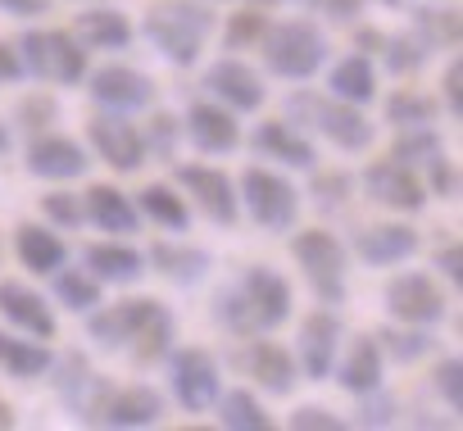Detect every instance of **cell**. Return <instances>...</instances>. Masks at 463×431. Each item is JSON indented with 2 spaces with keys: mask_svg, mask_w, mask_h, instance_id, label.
<instances>
[{
  "mask_svg": "<svg viewBox=\"0 0 463 431\" xmlns=\"http://www.w3.org/2000/svg\"><path fill=\"white\" fill-rule=\"evenodd\" d=\"M350 186H354V182H350V173H318V177H314V186H309V195H314L323 209H332V204H341V200L350 195Z\"/></svg>",
  "mask_w": 463,
  "mask_h": 431,
  "instance_id": "cell-49",
  "label": "cell"
},
{
  "mask_svg": "<svg viewBox=\"0 0 463 431\" xmlns=\"http://www.w3.org/2000/svg\"><path fill=\"white\" fill-rule=\"evenodd\" d=\"M436 268L449 277V286H458V282H463V246H458V241L440 246V250H436Z\"/></svg>",
  "mask_w": 463,
  "mask_h": 431,
  "instance_id": "cell-52",
  "label": "cell"
},
{
  "mask_svg": "<svg viewBox=\"0 0 463 431\" xmlns=\"http://www.w3.org/2000/svg\"><path fill=\"white\" fill-rule=\"evenodd\" d=\"M440 150H445V145H440V136H436L431 127H400L391 159H395V164H404V168H427Z\"/></svg>",
  "mask_w": 463,
  "mask_h": 431,
  "instance_id": "cell-38",
  "label": "cell"
},
{
  "mask_svg": "<svg viewBox=\"0 0 463 431\" xmlns=\"http://www.w3.org/2000/svg\"><path fill=\"white\" fill-rule=\"evenodd\" d=\"M82 264H87V273L105 286H137L141 277H146V259L132 250V246H118V241H105V246H87V255H82Z\"/></svg>",
  "mask_w": 463,
  "mask_h": 431,
  "instance_id": "cell-24",
  "label": "cell"
},
{
  "mask_svg": "<svg viewBox=\"0 0 463 431\" xmlns=\"http://www.w3.org/2000/svg\"><path fill=\"white\" fill-rule=\"evenodd\" d=\"M445 295L440 286L427 277V273H400L386 282V314L395 323H409V327H431L445 318Z\"/></svg>",
  "mask_w": 463,
  "mask_h": 431,
  "instance_id": "cell-9",
  "label": "cell"
},
{
  "mask_svg": "<svg viewBox=\"0 0 463 431\" xmlns=\"http://www.w3.org/2000/svg\"><path fill=\"white\" fill-rule=\"evenodd\" d=\"M141 213L155 219L159 228H168V232H182L191 223V209H186V200L173 186H146L141 191Z\"/></svg>",
  "mask_w": 463,
  "mask_h": 431,
  "instance_id": "cell-36",
  "label": "cell"
},
{
  "mask_svg": "<svg viewBox=\"0 0 463 431\" xmlns=\"http://www.w3.org/2000/svg\"><path fill=\"white\" fill-rule=\"evenodd\" d=\"M318 14H327L332 23H354V14L364 10V0H318Z\"/></svg>",
  "mask_w": 463,
  "mask_h": 431,
  "instance_id": "cell-54",
  "label": "cell"
},
{
  "mask_svg": "<svg viewBox=\"0 0 463 431\" xmlns=\"http://www.w3.org/2000/svg\"><path fill=\"white\" fill-rule=\"evenodd\" d=\"M150 264H155V273H164L168 282H177V286H195V282H204V273H209V250H191V246H173V241H155L150 246Z\"/></svg>",
  "mask_w": 463,
  "mask_h": 431,
  "instance_id": "cell-27",
  "label": "cell"
},
{
  "mask_svg": "<svg viewBox=\"0 0 463 431\" xmlns=\"http://www.w3.org/2000/svg\"><path fill=\"white\" fill-rule=\"evenodd\" d=\"M431 377H436V390H440V399H445V404L458 413V408H463V359H454V354H449V359H445V363H440Z\"/></svg>",
  "mask_w": 463,
  "mask_h": 431,
  "instance_id": "cell-46",
  "label": "cell"
},
{
  "mask_svg": "<svg viewBox=\"0 0 463 431\" xmlns=\"http://www.w3.org/2000/svg\"><path fill=\"white\" fill-rule=\"evenodd\" d=\"M354 42H359V51H382V33H373V28H364V33H354Z\"/></svg>",
  "mask_w": 463,
  "mask_h": 431,
  "instance_id": "cell-56",
  "label": "cell"
},
{
  "mask_svg": "<svg viewBox=\"0 0 463 431\" xmlns=\"http://www.w3.org/2000/svg\"><path fill=\"white\" fill-rule=\"evenodd\" d=\"M164 417V395L155 386H128V390H109L100 422L105 426H155Z\"/></svg>",
  "mask_w": 463,
  "mask_h": 431,
  "instance_id": "cell-25",
  "label": "cell"
},
{
  "mask_svg": "<svg viewBox=\"0 0 463 431\" xmlns=\"http://www.w3.org/2000/svg\"><path fill=\"white\" fill-rule=\"evenodd\" d=\"M427 46L413 37V33H400V37H386L382 42V60H386V69L395 73V78H413L422 64H427Z\"/></svg>",
  "mask_w": 463,
  "mask_h": 431,
  "instance_id": "cell-40",
  "label": "cell"
},
{
  "mask_svg": "<svg viewBox=\"0 0 463 431\" xmlns=\"http://www.w3.org/2000/svg\"><path fill=\"white\" fill-rule=\"evenodd\" d=\"M0 10L10 19H37V14H51V0H0Z\"/></svg>",
  "mask_w": 463,
  "mask_h": 431,
  "instance_id": "cell-55",
  "label": "cell"
},
{
  "mask_svg": "<svg viewBox=\"0 0 463 431\" xmlns=\"http://www.w3.org/2000/svg\"><path fill=\"white\" fill-rule=\"evenodd\" d=\"M19 60L42 82H60V87H78L87 73V51L73 33H24Z\"/></svg>",
  "mask_w": 463,
  "mask_h": 431,
  "instance_id": "cell-5",
  "label": "cell"
},
{
  "mask_svg": "<svg viewBox=\"0 0 463 431\" xmlns=\"http://www.w3.org/2000/svg\"><path fill=\"white\" fill-rule=\"evenodd\" d=\"M413 37L427 51L458 46V10H413Z\"/></svg>",
  "mask_w": 463,
  "mask_h": 431,
  "instance_id": "cell-39",
  "label": "cell"
},
{
  "mask_svg": "<svg viewBox=\"0 0 463 431\" xmlns=\"http://www.w3.org/2000/svg\"><path fill=\"white\" fill-rule=\"evenodd\" d=\"M55 118H60V105H55L51 96H28V100L19 105V127H28L33 136H37V132H46Z\"/></svg>",
  "mask_w": 463,
  "mask_h": 431,
  "instance_id": "cell-44",
  "label": "cell"
},
{
  "mask_svg": "<svg viewBox=\"0 0 463 431\" xmlns=\"http://www.w3.org/2000/svg\"><path fill=\"white\" fill-rule=\"evenodd\" d=\"M204 91L218 96L227 109H237V114L264 109V96H269L264 78H260L250 64H241V60H218V64L204 73Z\"/></svg>",
  "mask_w": 463,
  "mask_h": 431,
  "instance_id": "cell-14",
  "label": "cell"
},
{
  "mask_svg": "<svg viewBox=\"0 0 463 431\" xmlns=\"http://www.w3.org/2000/svg\"><path fill=\"white\" fill-rule=\"evenodd\" d=\"M177 186L200 204V213L218 228H237L241 219V200H237V186L227 182V173L218 168H204V164H182L177 168Z\"/></svg>",
  "mask_w": 463,
  "mask_h": 431,
  "instance_id": "cell-8",
  "label": "cell"
},
{
  "mask_svg": "<svg viewBox=\"0 0 463 431\" xmlns=\"http://www.w3.org/2000/svg\"><path fill=\"white\" fill-rule=\"evenodd\" d=\"M364 186L377 204L395 209V213H418L427 204V186L413 177V168L395 164V159H377L364 168Z\"/></svg>",
  "mask_w": 463,
  "mask_h": 431,
  "instance_id": "cell-15",
  "label": "cell"
},
{
  "mask_svg": "<svg viewBox=\"0 0 463 431\" xmlns=\"http://www.w3.org/2000/svg\"><path fill=\"white\" fill-rule=\"evenodd\" d=\"M291 255L305 268V277H309V286H314V295L323 305H341L345 300V282H341L345 277V246L332 232H300L291 241Z\"/></svg>",
  "mask_w": 463,
  "mask_h": 431,
  "instance_id": "cell-6",
  "label": "cell"
},
{
  "mask_svg": "<svg viewBox=\"0 0 463 431\" xmlns=\"http://www.w3.org/2000/svg\"><path fill=\"white\" fill-rule=\"evenodd\" d=\"M427 191L440 200H458V168H454V159H445V150L427 164Z\"/></svg>",
  "mask_w": 463,
  "mask_h": 431,
  "instance_id": "cell-45",
  "label": "cell"
},
{
  "mask_svg": "<svg viewBox=\"0 0 463 431\" xmlns=\"http://www.w3.org/2000/svg\"><path fill=\"white\" fill-rule=\"evenodd\" d=\"M182 127H186V136H191L204 155H227V150L241 145V127H237V118H232L227 105L200 100V105L186 109V123H182Z\"/></svg>",
  "mask_w": 463,
  "mask_h": 431,
  "instance_id": "cell-20",
  "label": "cell"
},
{
  "mask_svg": "<svg viewBox=\"0 0 463 431\" xmlns=\"http://www.w3.org/2000/svg\"><path fill=\"white\" fill-rule=\"evenodd\" d=\"M264 46V64L273 78H287V82H309L323 60H327V37L318 23L309 19H291V23H269V33L260 37Z\"/></svg>",
  "mask_w": 463,
  "mask_h": 431,
  "instance_id": "cell-3",
  "label": "cell"
},
{
  "mask_svg": "<svg viewBox=\"0 0 463 431\" xmlns=\"http://www.w3.org/2000/svg\"><path fill=\"white\" fill-rule=\"evenodd\" d=\"M73 37H78L87 51H123V46L132 42V23H128L118 10H87V14H78Z\"/></svg>",
  "mask_w": 463,
  "mask_h": 431,
  "instance_id": "cell-28",
  "label": "cell"
},
{
  "mask_svg": "<svg viewBox=\"0 0 463 431\" xmlns=\"http://www.w3.org/2000/svg\"><path fill=\"white\" fill-rule=\"evenodd\" d=\"M87 219H91L96 228L114 232V237H132V232L141 228V209H137L118 186L96 182V186L87 191Z\"/></svg>",
  "mask_w": 463,
  "mask_h": 431,
  "instance_id": "cell-26",
  "label": "cell"
},
{
  "mask_svg": "<svg viewBox=\"0 0 463 431\" xmlns=\"http://www.w3.org/2000/svg\"><path fill=\"white\" fill-rule=\"evenodd\" d=\"M300 5H309V10H314V5H318V0H300Z\"/></svg>",
  "mask_w": 463,
  "mask_h": 431,
  "instance_id": "cell-59",
  "label": "cell"
},
{
  "mask_svg": "<svg viewBox=\"0 0 463 431\" xmlns=\"http://www.w3.org/2000/svg\"><path fill=\"white\" fill-rule=\"evenodd\" d=\"M168 381H173V395H177V404H182L186 413H204V408H213V399H218V363H213V354L200 350V345H186V350L173 354Z\"/></svg>",
  "mask_w": 463,
  "mask_h": 431,
  "instance_id": "cell-10",
  "label": "cell"
},
{
  "mask_svg": "<svg viewBox=\"0 0 463 431\" xmlns=\"http://www.w3.org/2000/svg\"><path fill=\"white\" fill-rule=\"evenodd\" d=\"M46 372H55V377H51V381H55V395L64 399V408H69L73 417H82V422H100L105 399H109L114 386H109L100 372H91V363H87L78 350H69L60 363L51 359Z\"/></svg>",
  "mask_w": 463,
  "mask_h": 431,
  "instance_id": "cell-7",
  "label": "cell"
},
{
  "mask_svg": "<svg viewBox=\"0 0 463 431\" xmlns=\"http://www.w3.org/2000/svg\"><path fill=\"white\" fill-rule=\"evenodd\" d=\"M269 33V14L260 5H246L227 19L222 28V51H246V46H260V37Z\"/></svg>",
  "mask_w": 463,
  "mask_h": 431,
  "instance_id": "cell-42",
  "label": "cell"
},
{
  "mask_svg": "<svg viewBox=\"0 0 463 431\" xmlns=\"http://www.w3.org/2000/svg\"><path fill=\"white\" fill-rule=\"evenodd\" d=\"M14 246H19L24 268H28V273H37V277H51V273H55V268H64V259H69L64 241H60L55 232L37 228V223H24V228H19V237H14Z\"/></svg>",
  "mask_w": 463,
  "mask_h": 431,
  "instance_id": "cell-29",
  "label": "cell"
},
{
  "mask_svg": "<svg viewBox=\"0 0 463 431\" xmlns=\"http://www.w3.org/2000/svg\"><path fill=\"white\" fill-rule=\"evenodd\" d=\"M177 127H182V123H177L173 114H155V118H150V132L141 136V141H146V150H155L159 159H173V145H177Z\"/></svg>",
  "mask_w": 463,
  "mask_h": 431,
  "instance_id": "cell-47",
  "label": "cell"
},
{
  "mask_svg": "<svg viewBox=\"0 0 463 431\" xmlns=\"http://www.w3.org/2000/svg\"><path fill=\"white\" fill-rule=\"evenodd\" d=\"M241 291H246V300H250V309H255L260 336L273 332V327H282V323L291 318V286H287V277H282L278 268H264V264L246 268Z\"/></svg>",
  "mask_w": 463,
  "mask_h": 431,
  "instance_id": "cell-17",
  "label": "cell"
},
{
  "mask_svg": "<svg viewBox=\"0 0 463 431\" xmlns=\"http://www.w3.org/2000/svg\"><path fill=\"white\" fill-rule=\"evenodd\" d=\"M309 127H318L336 150H350V155H359V150H368L373 145V123L359 114V105H345V100H323L318 96V105H314V114H309Z\"/></svg>",
  "mask_w": 463,
  "mask_h": 431,
  "instance_id": "cell-16",
  "label": "cell"
},
{
  "mask_svg": "<svg viewBox=\"0 0 463 431\" xmlns=\"http://www.w3.org/2000/svg\"><path fill=\"white\" fill-rule=\"evenodd\" d=\"M373 341H377V350L391 354L395 363H418V359L431 354V345H436L427 332H418V327H409V323H404V327H382Z\"/></svg>",
  "mask_w": 463,
  "mask_h": 431,
  "instance_id": "cell-37",
  "label": "cell"
},
{
  "mask_svg": "<svg viewBox=\"0 0 463 431\" xmlns=\"http://www.w3.org/2000/svg\"><path fill=\"white\" fill-rule=\"evenodd\" d=\"M213 404H218V422L232 426V431H269L273 426V417L264 413V404L250 390H227Z\"/></svg>",
  "mask_w": 463,
  "mask_h": 431,
  "instance_id": "cell-32",
  "label": "cell"
},
{
  "mask_svg": "<svg viewBox=\"0 0 463 431\" xmlns=\"http://www.w3.org/2000/svg\"><path fill=\"white\" fill-rule=\"evenodd\" d=\"M327 87H332V96L345 100V105H368V100L377 96V73H373V64H368L364 55H345V60L327 73Z\"/></svg>",
  "mask_w": 463,
  "mask_h": 431,
  "instance_id": "cell-31",
  "label": "cell"
},
{
  "mask_svg": "<svg viewBox=\"0 0 463 431\" xmlns=\"http://www.w3.org/2000/svg\"><path fill=\"white\" fill-rule=\"evenodd\" d=\"M436 118V100L431 96H418V91H395L386 100V123L391 127H431Z\"/></svg>",
  "mask_w": 463,
  "mask_h": 431,
  "instance_id": "cell-41",
  "label": "cell"
},
{
  "mask_svg": "<svg viewBox=\"0 0 463 431\" xmlns=\"http://www.w3.org/2000/svg\"><path fill=\"white\" fill-rule=\"evenodd\" d=\"M213 323L218 327H227L232 336H260V323H255V309H250V300H246V291L241 286H222L218 295H213Z\"/></svg>",
  "mask_w": 463,
  "mask_h": 431,
  "instance_id": "cell-34",
  "label": "cell"
},
{
  "mask_svg": "<svg viewBox=\"0 0 463 431\" xmlns=\"http://www.w3.org/2000/svg\"><path fill=\"white\" fill-rule=\"evenodd\" d=\"M336 350H341V323L318 309L300 323V368L309 381H323L332 368H336Z\"/></svg>",
  "mask_w": 463,
  "mask_h": 431,
  "instance_id": "cell-19",
  "label": "cell"
},
{
  "mask_svg": "<svg viewBox=\"0 0 463 431\" xmlns=\"http://www.w3.org/2000/svg\"><path fill=\"white\" fill-rule=\"evenodd\" d=\"M237 200L250 209V219H255L264 232H291V228H296L300 191H296L282 173H273V168H246Z\"/></svg>",
  "mask_w": 463,
  "mask_h": 431,
  "instance_id": "cell-4",
  "label": "cell"
},
{
  "mask_svg": "<svg viewBox=\"0 0 463 431\" xmlns=\"http://www.w3.org/2000/svg\"><path fill=\"white\" fill-rule=\"evenodd\" d=\"M354 250H359L364 264L391 268V264H404V259L418 250V232H409V228H400V223H377V228L354 232Z\"/></svg>",
  "mask_w": 463,
  "mask_h": 431,
  "instance_id": "cell-22",
  "label": "cell"
},
{
  "mask_svg": "<svg viewBox=\"0 0 463 431\" xmlns=\"http://www.w3.org/2000/svg\"><path fill=\"white\" fill-rule=\"evenodd\" d=\"M0 368H5L10 377H19V381H33V377H42L51 368V350H42L33 341H19L10 332H0Z\"/></svg>",
  "mask_w": 463,
  "mask_h": 431,
  "instance_id": "cell-33",
  "label": "cell"
},
{
  "mask_svg": "<svg viewBox=\"0 0 463 431\" xmlns=\"http://www.w3.org/2000/svg\"><path fill=\"white\" fill-rule=\"evenodd\" d=\"M28 173L33 177H46V182H73V177L87 173V155L69 136L37 132V141L28 145Z\"/></svg>",
  "mask_w": 463,
  "mask_h": 431,
  "instance_id": "cell-18",
  "label": "cell"
},
{
  "mask_svg": "<svg viewBox=\"0 0 463 431\" xmlns=\"http://www.w3.org/2000/svg\"><path fill=\"white\" fill-rule=\"evenodd\" d=\"M345 422L336 417V413H327L323 404H300L296 413H291V431H341Z\"/></svg>",
  "mask_w": 463,
  "mask_h": 431,
  "instance_id": "cell-50",
  "label": "cell"
},
{
  "mask_svg": "<svg viewBox=\"0 0 463 431\" xmlns=\"http://www.w3.org/2000/svg\"><path fill=\"white\" fill-rule=\"evenodd\" d=\"M0 314L10 318V327H24L37 341H51L55 336V314H51L46 295H37L24 282H0Z\"/></svg>",
  "mask_w": 463,
  "mask_h": 431,
  "instance_id": "cell-21",
  "label": "cell"
},
{
  "mask_svg": "<svg viewBox=\"0 0 463 431\" xmlns=\"http://www.w3.org/2000/svg\"><path fill=\"white\" fill-rule=\"evenodd\" d=\"M42 213H46V223H55V228H82L87 204L73 191H51V195H42Z\"/></svg>",
  "mask_w": 463,
  "mask_h": 431,
  "instance_id": "cell-43",
  "label": "cell"
},
{
  "mask_svg": "<svg viewBox=\"0 0 463 431\" xmlns=\"http://www.w3.org/2000/svg\"><path fill=\"white\" fill-rule=\"evenodd\" d=\"M87 332L100 350H132L141 368L173 350V314L155 300H123L109 309L96 305Z\"/></svg>",
  "mask_w": 463,
  "mask_h": 431,
  "instance_id": "cell-1",
  "label": "cell"
},
{
  "mask_svg": "<svg viewBox=\"0 0 463 431\" xmlns=\"http://www.w3.org/2000/svg\"><path fill=\"white\" fill-rule=\"evenodd\" d=\"M386 5H404V0H386Z\"/></svg>",
  "mask_w": 463,
  "mask_h": 431,
  "instance_id": "cell-60",
  "label": "cell"
},
{
  "mask_svg": "<svg viewBox=\"0 0 463 431\" xmlns=\"http://www.w3.org/2000/svg\"><path fill=\"white\" fill-rule=\"evenodd\" d=\"M250 145H255V155L278 159V164H287V168H314V164H318V150H314L287 118H282V123H260L255 136H250Z\"/></svg>",
  "mask_w": 463,
  "mask_h": 431,
  "instance_id": "cell-23",
  "label": "cell"
},
{
  "mask_svg": "<svg viewBox=\"0 0 463 431\" xmlns=\"http://www.w3.org/2000/svg\"><path fill=\"white\" fill-rule=\"evenodd\" d=\"M209 33H213V14L200 0H159L146 14V42L177 69H191L200 60Z\"/></svg>",
  "mask_w": 463,
  "mask_h": 431,
  "instance_id": "cell-2",
  "label": "cell"
},
{
  "mask_svg": "<svg viewBox=\"0 0 463 431\" xmlns=\"http://www.w3.org/2000/svg\"><path fill=\"white\" fill-rule=\"evenodd\" d=\"M232 368H241L255 386H264L269 395H291L296 390V377H300V368H296V359L282 350V345H273V341H250L246 336V345L232 354Z\"/></svg>",
  "mask_w": 463,
  "mask_h": 431,
  "instance_id": "cell-11",
  "label": "cell"
},
{
  "mask_svg": "<svg viewBox=\"0 0 463 431\" xmlns=\"http://www.w3.org/2000/svg\"><path fill=\"white\" fill-rule=\"evenodd\" d=\"M87 136H91L96 155L109 168H118V173H137L146 164V141H141V132L123 114H96L87 123Z\"/></svg>",
  "mask_w": 463,
  "mask_h": 431,
  "instance_id": "cell-13",
  "label": "cell"
},
{
  "mask_svg": "<svg viewBox=\"0 0 463 431\" xmlns=\"http://www.w3.org/2000/svg\"><path fill=\"white\" fill-rule=\"evenodd\" d=\"M336 381H341L350 395H368V390H377V386H382V350H377V341H373V336L350 341V354H345V363H341Z\"/></svg>",
  "mask_w": 463,
  "mask_h": 431,
  "instance_id": "cell-30",
  "label": "cell"
},
{
  "mask_svg": "<svg viewBox=\"0 0 463 431\" xmlns=\"http://www.w3.org/2000/svg\"><path fill=\"white\" fill-rule=\"evenodd\" d=\"M445 109H449V118H463V64L454 60L449 69H445Z\"/></svg>",
  "mask_w": 463,
  "mask_h": 431,
  "instance_id": "cell-51",
  "label": "cell"
},
{
  "mask_svg": "<svg viewBox=\"0 0 463 431\" xmlns=\"http://www.w3.org/2000/svg\"><path fill=\"white\" fill-rule=\"evenodd\" d=\"M359 426H391L395 422V399L377 386V390H368V399L359 404V417H354Z\"/></svg>",
  "mask_w": 463,
  "mask_h": 431,
  "instance_id": "cell-48",
  "label": "cell"
},
{
  "mask_svg": "<svg viewBox=\"0 0 463 431\" xmlns=\"http://www.w3.org/2000/svg\"><path fill=\"white\" fill-rule=\"evenodd\" d=\"M24 73H28V69H24V60H19V46L0 42V87H14Z\"/></svg>",
  "mask_w": 463,
  "mask_h": 431,
  "instance_id": "cell-53",
  "label": "cell"
},
{
  "mask_svg": "<svg viewBox=\"0 0 463 431\" xmlns=\"http://www.w3.org/2000/svg\"><path fill=\"white\" fill-rule=\"evenodd\" d=\"M91 100L105 105L109 114H137L155 100V82L141 73V69H128V64H105L91 73Z\"/></svg>",
  "mask_w": 463,
  "mask_h": 431,
  "instance_id": "cell-12",
  "label": "cell"
},
{
  "mask_svg": "<svg viewBox=\"0 0 463 431\" xmlns=\"http://www.w3.org/2000/svg\"><path fill=\"white\" fill-rule=\"evenodd\" d=\"M55 300L73 314H91L100 305V282L87 268H55Z\"/></svg>",
  "mask_w": 463,
  "mask_h": 431,
  "instance_id": "cell-35",
  "label": "cell"
},
{
  "mask_svg": "<svg viewBox=\"0 0 463 431\" xmlns=\"http://www.w3.org/2000/svg\"><path fill=\"white\" fill-rule=\"evenodd\" d=\"M5 150H10V127L0 123V155H5Z\"/></svg>",
  "mask_w": 463,
  "mask_h": 431,
  "instance_id": "cell-58",
  "label": "cell"
},
{
  "mask_svg": "<svg viewBox=\"0 0 463 431\" xmlns=\"http://www.w3.org/2000/svg\"><path fill=\"white\" fill-rule=\"evenodd\" d=\"M10 426H14V408L0 404V431H10Z\"/></svg>",
  "mask_w": 463,
  "mask_h": 431,
  "instance_id": "cell-57",
  "label": "cell"
}]
</instances>
